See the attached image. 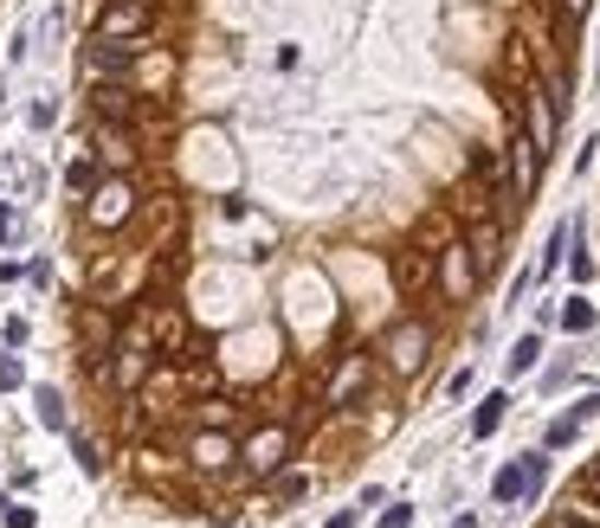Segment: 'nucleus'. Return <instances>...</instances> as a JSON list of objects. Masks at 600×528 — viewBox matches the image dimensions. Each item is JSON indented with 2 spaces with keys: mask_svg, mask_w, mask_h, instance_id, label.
<instances>
[{
  "mask_svg": "<svg viewBox=\"0 0 600 528\" xmlns=\"http://www.w3.org/2000/svg\"><path fill=\"white\" fill-rule=\"evenodd\" d=\"M226 458H233V439H200L195 445V464H207V470H220Z\"/></svg>",
  "mask_w": 600,
  "mask_h": 528,
  "instance_id": "nucleus-19",
  "label": "nucleus"
},
{
  "mask_svg": "<svg viewBox=\"0 0 600 528\" xmlns=\"http://www.w3.org/2000/svg\"><path fill=\"white\" fill-rule=\"evenodd\" d=\"M536 355H542V335H523V341H517V348H510V374H530L536 368Z\"/></svg>",
  "mask_w": 600,
  "mask_h": 528,
  "instance_id": "nucleus-18",
  "label": "nucleus"
},
{
  "mask_svg": "<svg viewBox=\"0 0 600 528\" xmlns=\"http://www.w3.org/2000/svg\"><path fill=\"white\" fill-rule=\"evenodd\" d=\"M395 277L407 284V290H420V284L433 277V259H426V252H413V259H400V264H395Z\"/></svg>",
  "mask_w": 600,
  "mask_h": 528,
  "instance_id": "nucleus-16",
  "label": "nucleus"
},
{
  "mask_svg": "<svg viewBox=\"0 0 600 528\" xmlns=\"http://www.w3.org/2000/svg\"><path fill=\"white\" fill-rule=\"evenodd\" d=\"M568 271H575V284H588V277H595V259H588V252H575V259H568Z\"/></svg>",
  "mask_w": 600,
  "mask_h": 528,
  "instance_id": "nucleus-24",
  "label": "nucleus"
},
{
  "mask_svg": "<svg viewBox=\"0 0 600 528\" xmlns=\"http://www.w3.org/2000/svg\"><path fill=\"white\" fill-rule=\"evenodd\" d=\"M368 374H375V361H368V355H349V361L336 368V381H330V394H323V406H349V399L368 387Z\"/></svg>",
  "mask_w": 600,
  "mask_h": 528,
  "instance_id": "nucleus-5",
  "label": "nucleus"
},
{
  "mask_svg": "<svg viewBox=\"0 0 600 528\" xmlns=\"http://www.w3.org/2000/svg\"><path fill=\"white\" fill-rule=\"evenodd\" d=\"M504 406H510V394H484L478 399V412H471V439H491V432L504 425Z\"/></svg>",
  "mask_w": 600,
  "mask_h": 528,
  "instance_id": "nucleus-9",
  "label": "nucleus"
},
{
  "mask_svg": "<svg viewBox=\"0 0 600 528\" xmlns=\"http://www.w3.org/2000/svg\"><path fill=\"white\" fill-rule=\"evenodd\" d=\"M446 394H452V399H466V394H471V368H459V374L446 381Z\"/></svg>",
  "mask_w": 600,
  "mask_h": 528,
  "instance_id": "nucleus-25",
  "label": "nucleus"
},
{
  "mask_svg": "<svg viewBox=\"0 0 600 528\" xmlns=\"http://www.w3.org/2000/svg\"><path fill=\"white\" fill-rule=\"evenodd\" d=\"M52 117H59V104H46V97L26 110V123H33V130H52Z\"/></svg>",
  "mask_w": 600,
  "mask_h": 528,
  "instance_id": "nucleus-21",
  "label": "nucleus"
},
{
  "mask_svg": "<svg viewBox=\"0 0 600 528\" xmlns=\"http://www.w3.org/2000/svg\"><path fill=\"white\" fill-rule=\"evenodd\" d=\"M575 432H581V419H575V412H568V419H555V425L542 432V452H568V445H575Z\"/></svg>",
  "mask_w": 600,
  "mask_h": 528,
  "instance_id": "nucleus-15",
  "label": "nucleus"
},
{
  "mask_svg": "<svg viewBox=\"0 0 600 528\" xmlns=\"http://www.w3.org/2000/svg\"><path fill=\"white\" fill-rule=\"evenodd\" d=\"M0 387H20V368L13 361H0Z\"/></svg>",
  "mask_w": 600,
  "mask_h": 528,
  "instance_id": "nucleus-27",
  "label": "nucleus"
},
{
  "mask_svg": "<svg viewBox=\"0 0 600 528\" xmlns=\"http://www.w3.org/2000/svg\"><path fill=\"white\" fill-rule=\"evenodd\" d=\"M304 490H310V477H284V483H278V496H284V503H297Z\"/></svg>",
  "mask_w": 600,
  "mask_h": 528,
  "instance_id": "nucleus-23",
  "label": "nucleus"
},
{
  "mask_svg": "<svg viewBox=\"0 0 600 528\" xmlns=\"http://www.w3.org/2000/svg\"><path fill=\"white\" fill-rule=\"evenodd\" d=\"M71 188H78V194H91V188H97V168H91V161H71V175H66Z\"/></svg>",
  "mask_w": 600,
  "mask_h": 528,
  "instance_id": "nucleus-20",
  "label": "nucleus"
},
{
  "mask_svg": "<svg viewBox=\"0 0 600 528\" xmlns=\"http://www.w3.org/2000/svg\"><path fill=\"white\" fill-rule=\"evenodd\" d=\"M536 175H542V142L517 135L510 142V194H536Z\"/></svg>",
  "mask_w": 600,
  "mask_h": 528,
  "instance_id": "nucleus-4",
  "label": "nucleus"
},
{
  "mask_svg": "<svg viewBox=\"0 0 600 528\" xmlns=\"http://www.w3.org/2000/svg\"><path fill=\"white\" fill-rule=\"evenodd\" d=\"M91 213H97V219H110V226H117V219H123V213H130V188H123V181H110V188H97V206H91Z\"/></svg>",
  "mask_w": 600,
  "mask_h": 528,
  "instance_id": "nucleus-11",
  "label": "nucleus"
},
{
  "mask_svg": "<svg viewBox=\"0 0 600 528\" xmlns=\"http://www.w3.org/2000/svg\"><path fill=\"white\" fill-rule=\"evenodd\" d=\"M149 26V0H117L97 13V39H136Z\"/></svg>",
  "mask_w": 600,
  "mask_h": 528,
  "instance_id": "nucleus-2",
  "label": "nucleus"
},
{
  "mask_svg": "<svg viewBox=\"0 0 600 528\" xmlns=\"http://www.w3.org/2000/svg\"><path fill=\"white\" fill-rule=\"evenodd\" d=\"M555 528H588V523H575V516H555Z\"/></svg>",
  "mask_w": 600,
  "mask_h": 528,
  "instance_id": "nucleus-29",
  "label": "nucleus"
},
{
  "mask_svg": "<svg viewBox=\"0 0 600 528\" xmlns=\"http://www.w3.org/2000/svg\"><path fill=\"white\" fill-rule=\"evenodd\" d=\"M478 277H484V271H478V259H471V245H446V290L466 297Z\"/></svg>",
  "mask_w": 600,
  "mask_h": 528,
  "instance_id": "nucleus-8",
  "label": "nucleus"
},
{
  "mask_svg": "<svg viewBox=\"0 0 600 528\" xmlns=\"http://www.w3.org/2000/svg\"><path fill=\"white\" fill-rule=\"evenodd\" d=\"M97 117L130 123V84H104V91H97Z\"/></svg>",
  "mask_w": 600,
  "mask_h": 528,
  "instance_id": "nucleus-12",
  "label": "nucleus"
},
{
  "mask_svg": "<svg viewBox=\"0 0 600 528\" xmlns=\"http://www.w3.org/2000/svg\"><path fill=\"white\" fill-rule=\"evenodd\" d=\"M530 135H536V142H542V155L555 148V110L542 104V91H530Z\"/></svg>",
  "mask_w": 600,
  "mask_h": 528,
  "instance_id": "nucleus-10",
  "label": "nucleus"
},
{
  "mask_svg": "<svg viewBox=\"0 0 600 528\" xmlns=\"http://www.w3.org/2000/svg\"><path fill=\"white\" fill-rule=\"evenodd\" d=\"M97 155H104L110 168H130V161H136V148H130V135H123V130H104V135H97Z\"/></svg>",
  "mask_w": 600,
  "mask_h": 528,
  "instance_id": "nucleus-13",
  "label": "nucleus"
},
{
  "mask_svg": "<svg viewBox=\"0 0 600 528\" xmlns=\"http://www.w3.org/2000/svg\"><path fill=\"white\" fill-rule=\"evenodd\" d=\"M284 452H291V432H284V425H266L259 439H246V445H239V458L252 464L259 477H266V470H278V464H284Z\"/></svg>",
  "mask_w": 600,
  "mask_h": 528,
  "instance_id": "nucleus-3",
  "label": "nucleus"
},
{
  "mask_svg": "<svg viewBox=\"0 0 600 528\" xmlns=\"http://www.w3.org/2000/svg\"><path fill=\"white\" fill-rule=\"evenodd\" d=\"M536 490H542V483H536L530 458H523V464H504V470L491 477V496H497V503H517V496H536Z\"/></svg>",
  "mask_w": 600,
  "mask_h": 528,
  "instance_id": "nucleus-7",
  "label": "nucleus"
},
{
  "mask_svg": "<svg viewBox=\"0 0 600 528\" xmlns=\"http://www.w3.org/2000/svg\"><path fill=\"white\" fill-rule=\"evenodd\" d=\"M575 13H588V0H568V20H575Z\"/></svg>",
  "mask_w": 600,
  "mask_h": 528,
  "instance_id": "nucleus-30",
  "label": "nucleus"
},
{
  "mask_svg": "<svg viewBox=\"0 0 600 528\" xmlns=\"http://www.w3.org/2000/svg\"><path fill=\"white\" fill-rule=\"evenodd\" d=\"M7 528H33V509H20V503H7Z\"/></svg>",
  "mask_w": 600,
  "mask_h": 528,
  "instance_id": "nucleus-26",
  "label": "nucleus"
},
{
  "mask_svg": "<svg viewBox=\"0 0 600 528\" xmlns=\"http://www.w3.org/2000/svg\"><path fill=\"white\" fill-rule=\"evenodd\" d=\"M452 528H478V516H459V523H452Z\"/></svg>",
  "mask_w": 600,
  "mask_h": 528,
  "instance_id": "nucleus-31",
  "label": "nucleus"
},
{
  "mask_svg": "<svg viewBox=\"0 0 600 528\" xmlns=\"http://www.w3.org/2000/svg\"><path fill=\"white\" fill-rule=\"evenodd\" d=\"M595 509H600V503H595Z\"/></svg>",
  "mask_w": 600,
  "mask_h": 528,
  "instance_id": "nucleus-32",
  "label": "nucleus"
},
{
  "mask_svg": "<svg viewBox=\"0 0 600 528\" xmlns=\"http://www.w3.org/2000/svg\"><path fill=\"white\" fill-rule=\"evenodd\" d=\"M375 528H413V503H395V509H388Z\"/></svg>",
  "mask_w": 600,
  "mask_h": 528,
  "instance_id": "nucleus-22",
  "label": "nucleus"
},
{
  "mask_svg": "<svg viewBox=\"0 0 600 528\" xmlns=\"http://www.w3.org/2000/svg\"><path fill=\"white\" fill-rule=\"evenodd\" d=\"M562 329H568V335H588V329H595V303H588V297L562 303Z\"/></svg>",
  "mask_w": 600,
  "mask_h": 528,
  "instance_id": "nucleus-14",
  "label": "nucleus"
},
{
  "mask_svg": "<svg viewBox=\"0 0 600 528\" xmlns=\"http://www.w3.org/2000/svg\"><path fill=\"white\" fill-rule=\"evenodd\" d=\"M323 528H355V509H342V516H330Z\"/></svg>",
  "mask_w": 600,
  "mask_h": 528,
  "instance_id": "nucleus-28",
  "label": "nucleus"
},
{
  "mask_svg": "<svg viewBox=\"0 0 600 528\" xmlns=\"http://www.w3.org/2000/svg\"><path fill=\"white\" fill-rule=\"evenodd\" d=\"M426 348H433L426 323H395L388 341H381V355H388V368H395V374H420V368H426Z\"/></svg>",
  "mask_w": 600,
  "mask_h": 528,
  "instance_id": "nucleus-1",
  "label": "nucleus"
},
{
  "mask_svg": "<svg viewBox=\"0 0 600 528\" xmlns=\"http://www.w3.org/2000/svg\"><path fill=\"white\" fill-rule=\"evenodd\" d=\"M471 259H478V271H484V277H491V271H497V264H504V226H497V219H478V226H471Z\"/></svg>",
  "mask_w": 600,
  "mask_h": 528,
  "instance_id": "nucleus-6",
  "label": "nucleus"
},
{
  "mask_svg": "<svg viewBox=\"0 0 600 528\" xmlns=\"http://www.w3.org/2000/svg\"><path fill=\"white\" fill-rule=\"evenodd\" d=\"M39 425L46 432H66V399L52 394V387H39Z\"/></svg>",
  "mask_w": 600,
  "mask_h": 528,
  "instance_id": "nucleus-17",
  "label": "nucleus"
}]
</instances>
